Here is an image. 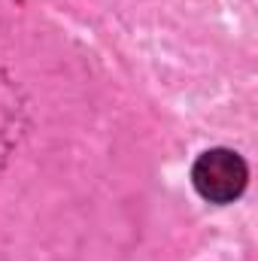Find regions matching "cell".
Returning a JSON list of instances; mask_svg holds the SVG:
<instances>
[{
	"instance_id": "1",
	"label": "cell",
	"mask_w": 258,
	"mask_h": 261,
	"mask_svg": "<svg viewBox=\"0 0 258 261\" xmlns=\"http://www.w3.org/2000/svg\"><path fill=\"white\" fill-rule=\"evenodd\" d=\"M249 179L246 161L234 149H207L192 167L197 195L210 203H234Z\"/></svg>"
}]
</instances>
